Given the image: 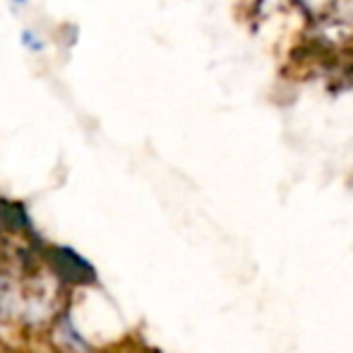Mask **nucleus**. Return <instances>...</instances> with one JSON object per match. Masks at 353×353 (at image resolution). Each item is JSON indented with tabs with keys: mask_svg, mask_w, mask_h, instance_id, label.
Returning <instances> with one entry per match:
<instances>
[{
	"mask_svg": "<svg viewBox=\"0 0 353 353\" xmlns=\"http://www.w3.org/2000/svg\"><path fill=\"white\" fill-rule=\"evenodd\" d=\"M56 267H58V272H61L63 279L74 281V283H84L87 279H92V276H94L92 267L84 265V262L70 250H58Z\"/></svg>",
	"mask_w": 353,
	"mask_h": 353,
	"instance_id": "nucleus-1",
	"label": "nucleus"
}]
</instances>
